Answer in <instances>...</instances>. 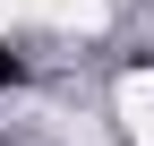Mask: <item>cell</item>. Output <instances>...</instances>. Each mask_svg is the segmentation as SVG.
<instances>
[{"label": "cell", "instance_id": "7a4b0ae2", "mask_svg": "<svg viewBox=\"0 0 154 146\" xmlns=\"http://www.w3.org/2000/svg\"><path fill=\"white\" fill-rule=\"evenodd\" d=\"M128 138H137V146H154V120H137V129H128Z\"/></svg>", "mask_w": 154, "mask_h": 146}, {"label": "cell", "instance_id": "6da1fadb", "mask_svg": "<svg viewBox=\"0 0 154 146\" xmlns=\"http://www.w3.org/2000/svg\"><path fill=\"white\" fill-rule=\"evenodd\" d=\"M103 0H0V34L9 26H77V34H94L103 26Z\"/></svg>", "mask_w": 154, "mask_h": 146}]
</instances>
